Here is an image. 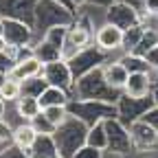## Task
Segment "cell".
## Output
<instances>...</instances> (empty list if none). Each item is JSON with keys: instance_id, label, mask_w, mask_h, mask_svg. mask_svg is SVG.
I'll return each instance as SVG.
<instances>
[{"instance_id": "f546056e", "label": "cell", "mask_w": 158, "mask_h": 158, "mask_svg": "<svg viewBox=\"0 0 158 158\" xmlns=\"http://www.w3.org/2000/svg\"><path fill=\"white\" fill-rule=\"evenodd\" d=\"M31 125L35 127V132H37V134H51V136H53V134H55V130H57V127L48 121V116H46L44 112H40L35 118H31Z\"/></svg>"}, {"instance_id": "836d02e7", "label": "cell", "mask_w": 158, "mask_h": 158, "mask_svg": "<svg viewBox=\"0 0 158 158\" xmlns=\"http://www.w3.org/2000/svg\"><path fill=\"white\" fill-rule=\"evenodd\" d=\"M143 121H147L149 125H154L158 130V106H152L145 114H143Z\"/></svg>"}, {"instance_id": "44dd1931", "label": "cell", "mask_w": 158, "mask_h": 158, "mask_svg": "<svg viewBox=\"0 0 158 158\" xmlns=\"http://www.w3.org/2000/svg\"><path fill=\"white\" fill-rule=\"evenodd\" d=\"M37 136H40V134L35 132V127L31 125V121H22V123H18V125L13 127V143L20 145V147H24V149H29V152H31V147L35 145Z\"/></svg>"}, {"instance_id": "1f68e13d", "label": "cell", "mask_w": 158, "mask_h": 158, "mask_svg": "<svg viewBox=\"0 0 158 158\" xmlns=\"http://www.w3.org/2000/svg\"><path fill=\"white\" fill-rule=\"evenodd\" d=\"M70 158H106V152L103 149H97V147H92V145H81Z\"/></svg>"}, {"instance_id": "74e56055", "label": "cell", "mask_w": 158, "mask_h": 158, "mask_svg": "<svg viewBox=\"0 0 158 158\" xmlns=\"http://www.w3.org/2000/svg\"><path fill=\"white\" fill-rule=\"evenodd\" d=\"M112 2H114V0H88V5H94V7H103V9H108Z\"/></svg>"}, {"instance_id": "484cf974", "label": "cell", "mask_w": 158, "mask_h": 158, "mask_svg": "<svg viewBox=\"0 0 158 158\" xmlns=\"http://www.w3.org/2000/svg\"><path fill=\"white\" fill-rule=\"evenodd\" d=\"M0 97H2L9 106L15 103L18 99L22 97V81H18V79L7 75V79L2 81V86H0Z\"/></svg>"}, {"instance_id": "30bf717a", "label": "cell", "mask_w": 158, "mask_h": 158, "mask_svg": "<svg viewBox=\"0 0 158 158\" xmlns=\"http://www.w3.org/2000/svg\"><path fill=\"white\" fill-rule=\"evenodd\" d=\"M92 42H94V29H90L88 24H84L81 20L75 18V22L68 27V37H66V44L62 48V57L70 59L75 53L90 46Z\"/></svg>"}, {"instance_id": "e575fe53", "label": "cell", "mask_w": 158, "mask_h": 158, "mask_svg": "<svg viewBox=\"0 0 158 158\" xmlns=\"http://www.w3.org/2000/svg\"><path fill=\"white\" fill-rule=\"evenodd\" d=\"M15 62L7 55V51H2L0 53V73H5V75H9V70H11V66H13Z\"/></svg>"}, {"instance_id": "7dc6e473", "label": "cell", "mask_w": 158, "mask_h": 158, "mask_svg": "<svg viewBox=\"0 0 158 158\" xmlns=\"http://www.w3.org/2000/svg\"><path fill=\"white\" fill-rule=\"evenodd\" d=\"M48 158H64V156H62V154L57 152V154H53V156H48Z\"/></svg>"}, {"instance_id": "c3c4849f", "label": "cell", "mask_w": 158, "mask_h": 158, "mask_svg": "<svg viewBox=\"0 0 158 158\" xmlns=\"http://www.w3.org/2000/svg\"><path fill=\"white\" fill-rule=\"evenodd\" d=\"M156 86H158V84H156Z\"/></svg>"}, {"instance_id": "60d3db41", "label": "cell", "mask_w": 158, "mask_h": 158, "mask_svg": "<svg viewBox=\"0 0 158 158\" xmlns=\"http://www.w3.org/2000/svg\"><path fill=\"white\" fill-rule=\"evenodd\" d=\"M86 2H88V0H73V5H75V11H77L79 7H84Z\"/></svg>"}, {"instance_id": "7c38bea8", "label": "cell", "mask_w": 158, "mask_h": 158, "mask_svg": "<svg viewBox=\"0 0 158 158\" xmlns=\"http://www.w3.org/2000/svg\"><path fill=\"white\" fill-rule=\"evenodd\" d=\"M106 22H112L118 29L125 31V29H130L134 24H141V9L114 0V2L106 9Z\"/></svg>"}, {"instance_id": "f35d334b", "label": "cell", "mask_w": 158, "mask_h": 158, "mask_svg": "<svg viewBox=\"0 0 158 158\" xmlns=\"http://www.w3.org/2000/svg\"><path fill=\"white\" fill-rule=\"evenodd\" d=\"M7 108H9V103L5 101V99H2V97H0V118H2V116L7 114Z\"/></svg>"}, {"instance_id": "d6986e66", "label": "cell", "mask_w": 158, "mask_h": 158, "mask_svg": "<svg viewBox=\"0 0 158 158\" xmlns=\"http://www.w3.org/2000/svg\"><path fill=\"white\" fill-rule=\"evenodd\" d=\"M31 48H33V55H35L42 64H51V62L62 59V48H57L55 44H51L48 40H44V37L35 40Z\"/></svg>"}, {"instance_id": "ee69618b", "label": "cell", "mask_w": 158, "mask_h": 158, "mask_svg": "<svg viewBox=\"0 0 158 158\" xmlns=\"http://www.w3.org/2000/svg\"><path fill=\"white\" fill-rule=\"evenodd\" d=\"M152 77H154V81H156V84H158V66H156V68H154V70H152Z\"/></svg>"}, {"instance_id": "277c9868", "label": "cell", "mask_w": 158, "mask_h": 158, "mask_svg": "<svg viewBox=\"0 0 158 158\" xmlns=\"http://www.w3.org/2000/svg\"><path fill=\"white\" fill-rule=\"evenodd\" d=\"M68 110L73 116L81 118L88 127L97 121H106V118L116 116V103L99 101V99H73L68 103Z\"/></svg>"}, {"instance_id": "ffe728a7", "label": "cell", "mask_w": 158, "mask_h": 158, "mask_svg": "<svg viewBox=\"0 0 158 158\" xmlns=\"http://www.w3.org/2000/svg\"><path fill=\"white\" fill-rule=\"evenodd\" d=\"M11 106L15 108V112L20 116H22V121H31V118H35L40 112H42V103H40V99L37 97H31V94H22Z\"/></svg>"}, {"instance_id": "ba28073f", "label": "cell", "mask_w": 158, "mask_h": 158, "mask_svg": "<svg viewBox=\"0 0 158 158\" xmlns=\"http://www.w3.org/2000/svg\"><path fill=\"white\" fill-rule=\"evenodd\" d=\"M132 147L136 154H158V130L147 121L138 118L130 125Z\"/></svg>"}, {"instance_id": "5b68a950", "label": "cell", "mask_w": 158, "mask_h": 158, "mask_svg": "<svg viewBox=\"0 0 158 158\" xmlns=\"http://www.w3.org/2000/svg\"><path fill=\"white\" fill-rule=\"evenodd\" d=\"M110 57H112V55H108L106 51H101V48L92 42L90 46L81 48L79 53H75L70 59H66V62L70 64V70H73L75 79H79L81 75H86V73H90V70H94V68H99V66H103Z\"/></svg>"}, {"instance_id": "d4e9b609", "label": "cell", "mask_w": 158, "mask_h": 158, "mask_svg": "<svg viewBox=\"0 0 158 158\" xmlns=\"http://www.w3.org/2000/svg\"><path fill=\"white\" fill-rule=\"evenodd\" d=\"M145 35V24H134L130 29L123 31V53H134L136 46L141 44V40Z\"/></svg>"}, {"instance_id": "d590c367", "label": "cell", "mask_w": 158, "mask_h": 158, "mask_svg": "<svg viewBox=\"0 0 158 158\" xmlns=\"http://www.w3.org/2000/svg\"><path fill=\"white\" fill-rule=\"evenodd\" d=\"M145 59H147V64L152 66V70L158 66V44H154V46L145 53Z\"/></svg>"}, {"instance_id": "6da1fadb", "label": "cell", "mask_w": 158, "mask_h": 158, "mask_svg": "<svg viewBox=\"0 0 158 158\" xmlns=\"http://www.w3.org/2000/svg\"><path fill=\"white\" fill-rule=\"evenodd\" d=\"M118 97H121V92L108 86L101 66L75 79V86H73V99H99V101L116 103Z\"/></svg>"}, {"instance_id": "8fae6325", "label": "cell", "mask_w": 158, "mask_h": 158, "mask_svg": "<svg viewBox=\"0 0 158 158\" xmlns=\"http://www.w3.org/2000/svg\"><path fill=\"white\" fill-rule=\"evenodd\" d=\"M94 44L108 55L118 57L123 53V29H118L112 22H103L94 31Z\"/></svg>"}, {"instance_id": "83f0119b", "label": "cell", "mask_w": 158, "mask_h": 158, "mask_svg": "<svg viewBox=\"0 0 158 158\" xmlns=\"http://www.w3.org/2000/svg\"><path fill=\"white\" fill-rule=\"evenodd\" d=\"M46 86H48V81H46L42 75L31 77V79H24V81H22V94H31V97H37L40 99V94L46 90Z\"/></svg>"}, {"instance_id": "e0dca14e", "label": "cell", "mask_w": 158, "mask_h": 158, "mask_svg": "<svg viewBox=\"0 0 158 158\" xmlns=\"http://www.w3.org/2000/svg\"><path fill=\"white\" fill-rule=\"evenodd\" d=\"M42 70H44V64L40 62L33 53H29V55H24V57H20L18 62L11 66L9 77L18 79V81H24V79H31V77L42 75Z\"/></svg>"}, {"instance_id": "cb8c5ba5", "label": "cell", "mask_w": 158, "mask_h": 158, "mask_svg": "<svg viewBox=\"0 0 158 158\" xmlns=\"http://www.w3.org/2000/svg\"><path fill=\"white\" fill-rule=\"evenodd\" d=\"M118 59L123 62V66L127 68V73H152V66L147 64L145 55H138V53H121Z\"/></svg>"}, {"instance_id": "7bdbcfd3", "label": "cell", "mask_w": 158, "mask_h": 158, "mask_svg": "<svg viewBox=\"0 0 158 158\" xmlns=\"http://www.w3.org/2000/svg\"><path fill=\"white\" fill-rule=\"evenodd\" d=\"M5 48H7V42H5V37H2V35H0V53H2Z\"/></svg>"}, {"instance_id": "8d00e7d4", "label": "cell", "mask_w": 158, "mask_h": 158, "mask_svg": "<svg viewBox=\"0 0 158 158\" xmlns=\"http://www.w3.org/2000/svg\"><path fill=\"white\" fill-rule=\"evenodd\" d=\"M118 2H125V5H132V7H136V9H145V0H118Z\"/></svg>"}, {"instance_id": "9c48e42d", "label": "cell", "mask_w": 158, "mask_h": 158, "mask_svg": "<svg viewBox=\"0 0 158 158\" xmlns=\"http://www.w3.org/2000/svg\"><path fill=\"white\" fill-rule=\"evenodd\" d=\"M5 18V15H2ZM2 37L7 46H33L35 42V29L31 22H24V20L18 18H5V29H2Z\"/></svg>"}, {"instance_id": "8992f818", "label": "cell", "mask_w": 158, "mask_h": 158, "mask_svg": "<svg viewBox=\"0 0 158 158\" xmlns=\"http://www.w3.org/2000/svg\"><path fill=\"white\" fill-rule=\"evenodd\" d=\"M106 130H108V149H106V152L127 158V156L134 152V147H132V136H130V127L123 125L116 116H112V118H106Z\"/></svg>"}, {"instance_id": "4fadbf2b", "label": "cell", "mask_w": 158, "mask_h": 158, "mask_svg": "<svg viewBox=\"0 0 158 158\" xmlns=\"http://www.w3.org/2000/svg\"><path fill=\"white\" fill-rule=\"evenodd\" d=\"M42 77L48 81V86H57V88H64V90H70V92H73L75 75H73V70H70V64L66 62L64 57L57 59V62L44 64Z\"/></svg>"}, {"instance_id": "7402d4cb", "label": "cell", "mask_w": 158, "mask_h": 158, "mask_svg": "<svg viewBox=\"0 0 158 158\" xmlns=\"http://www.w3.org/2000/svg\"><path fill=\"white\" fill-rule=\"evenodd\" d=\"M86 143L97 147V149H108V130H106V121H97L88 127V136H86Z\"/></svg>"}, {"instance_id": "f6af8a7d", "label": "cell", "mask_w": 158, "mask_h": 158, "mask_svg": "<svg viewBox=\"0 0 158 158\" xmlns=\"http://www.w3.org/2000/svg\"><path fill=\"white\" fill-rule=\"evenodd\" d=\"M2 29H5V18L0 15V35H2Z\"/></svg>"}, {"instance_id": "7a4b0ae2", "label": "cell", "mask_w": 158, "mask_h": 158, "mask_svg": "<svg viewBox=\"0 0 158 158\" xmlns=\"http://www.w3.org/2000/svg\"><path fill=\"white\" fill-rule=\"evenodd\" d=\"M75 22V11L55 2V0H37L35 5V20H33V29H35V40L44 35L46 29L55 24H73Z\"/></svg>"}, {"instance_id": "2e32d148", "label": "cell", "mask_w": 158, "mask_h": 158, "mask_svg": "<svg viewBox=\"0 0 158 158\" xmlns=\"http://www.w3.org/2000/svg\"><path fill=\"white\" fill-rule=\"evenodd\" d=\"M101 70H103V77H106L108 86L114 88V90H118V92H123L130 73H127V68L123 66L121 59H118V57H110L108 62L101 66Z\"/></svg>"}, {"instance_id": "f1b7e54d", "label": "cell", "mask_w": 158, "mask_h": 158, "mask_svg": "<svg viewBox=\"0 0 158 158\" xmlns=\"http://www.w3.org/2000/svg\"><path fill=\"white\" fill-rule=\"evenodd\" d=\"M42 112L48 116V121L55 125V127H59L66 118L70 116V110H68V106H48V108H42Z\"/></svg>"}, {"instance_id": "52a82bcc", "label": "cell", "mask_w": 158, "mask_h": 158, "mask_svg": "<svg viewBox=\"0 0 158 158\" xmlns=\"http://www.w3.org/2000/svg\"><path fill=\"white\" fill-rule=\"evenodd\" d=\"M154 106V97H145V99H134L121 92V97L116 99V118L123 125H132L134 121L143 118V114Z\"/></svg>"}, {"instance_id": "4316f807", "label": "cell", "mask_w": 158, "mask_h": 158, "mask_svg": "<svg viewBox=\"0 0 158 158\" xmlns=\"http://www.w3.org/2000/svg\"><path fill=\"white\" fill-rule=\"evenodd\" d=\"M68 27H70V24H55V27L46 29L42 37H44V40H48L51 44H55L57 48H64L66 37H68Z\"/></svg>"}, {"instance_id": "bcb514c9", "label": "cell", "mask_w": 158, "mask_h": 158, "mask_svg": "<svg viewBox=\"0 0 158 158\" xmlns=\"http://www.w3.org/2000/svg\"><path fill=\"white\" fill-rule=\"evenodd\" d=\"M5 79H7V75H5V73H0V86H2V81H5Z\"/></svg>"}, {"instance_id": "3957f363", "label": "cell", "mask_w": 158, "mask_h": 158, "mask_svg": "<svg viewBox=\"0 0 158 158\" xmlns=\"http://www.w3.org/2000/svg\"><path fill=\"white\" fill-rule=\"evenodd\" d=\"M86 136H88V125L81 121V118L73 116V114L53 134L57 152L62 154L64 158H70L81 145H86Z\"/></svg>"}, {"instance_id": "ab89813d", "label": "cell", "mask_w": 158, "mask_h": 158, "mask_svg": "<svg viewBox=\"0 0 158 158\" xmlns=\"http://www.w3.org/2000/svg\"><path fill=\"white\" fill-rule=\"evenodd\" d=\"M55 2H59V5H64V7H68V9H73V11H75V5H73V0H55Z\"/></svg>"}, {"instance_id": "5bb4252c", "label": "cell", "mask_w": 158, "mask_h": 158, "mask_svg": "<svg viewBox=\"0 0 158 158\" xmlns=\"http://www.w3.org/2000/svg\"><path fill=\"white\" fill-rule=\"evenodd\" d=\"M35 5H37V0H0V15L18 18V20H24V22L33 24Z\"/></svg>"}, {"instance_id": "9a60e30c", "label": "cell", "mask_w": 158, "mask_h": 158, "mask_svg": "<svg viewBox=\"0 0 158 158\" xmlns=\"http://www.w3.org/2000/svg\"><path fill=\"white\" fill-rule=\"evenodd\" d=\"M154 88H156V81L152 73H130L123 94L134 97V99H145V97H152Z\"/></svg>"}, {"instance_id": "b9f144b4", "label": "cell", "mask_w": 158, "mask_h": 158, "mask_svg": "<svg viewBox=\"0 0 158 158\" xmlns=\"http://www.w3.org/2000/svg\"><path fill=\"white\" fill-rule=\"evenodd\" d=\"M152 97H154V106H158V86L154 88V92H152Z\"/></svg>"}, {"instance_id": "4dcf8cb0", "label": "cell", "mask_w": 158, "mask_h": 158, "mask_svg": "<svg viewBox=\"0 0 158 158\" xmlns=\"http://www.w3.org/2000/svg\"><path fill=\"white\" fill-rule=\"evenodd\" d=\"M0 158H31V152L15 145V143H9L0 149Z\"/></svg>"}, {"instance_id": "603a6c76", "label": "cell", "mask_w": 158, "mask_h": 158, "mask_svg": "<svg viewBox=\"0 0 158 158\" xmlns=\"http://www.w3.org/2000/svg\"><path fill=\"white\" fill-rule=\"evenodd\" d=\"M57 154V145H55V138L51 134H40L35 145L31 147V158H48Z\"/></svg>"}, {"instance_id": "ac0fdd59", "label": "cell", "mask_w": 158, "mask_h": 158, "mask_svg": "<svg viewBox=\"0 0 158 158\" xmlns=\"http://www.w3.org/2000/svg\"><path fill=\"white\" fill-rule=\"evenodd\" d=\"M73 101V92L64 90V88H57V86H46V90L40 94V103L42 108L48 106H68Z\"/></svg>"}, {"instance_id": "d6a6232c", "label": "cell", "mask_w": 158, "mask_h": 158, "mask_svg": "<svg viewBox=\"0 0 158 158\" xmlns=\"http://www.w3.org/2000/svg\"><path fill=\"white\" fill-rule=\"evenodd\" d=\"M13 143V125L2 116L0 118V145H9Z\"/></svg>"}]
</instances>
